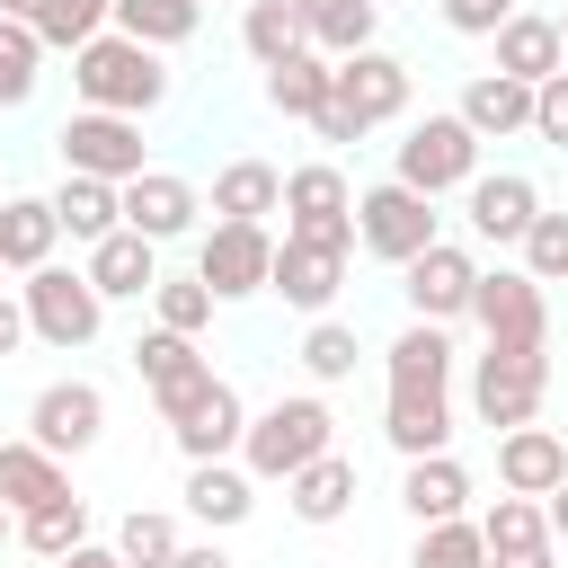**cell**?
I'll return each instance as SVG.
<instances>
[{
    "mask_svg": "<svg viewBox=\"0 0 568 568\" xmlns=\"http://www.w3.org/2000/svg\"><path fill=\"white\" fill-rule=\"evenodd\" d=\"M71 89H80V106H98V115H151L160 98H169V62L151 53V44H133V36H98V44H80L71 53Z\"/></svg>",
    "mask_w": 568,
    "mask_h": 568,
    "instance_id": "obj_1",
    "label": "cell"
},
{
    "mask_svg": "<svg viewBox=\"0 0 568 568\" xmlns=\"http://www.w3.org/2000/svg\"><path fill=\"white\" fill-rule=\"evenodd\" d=\"M320 453H337V417H328L320 390H284V399L257 408L248 435H240V470H248V479H293V470H311Z\"/></svg>",
    "mask_w": 568,
    "mask_h": 568,
    "instance_id": "obj_2",
    "label": "cell"
},
{
    "mask_svg": "<svg viewBox=\"0 0 568 568\" xmlns=\"http://www.w3.org/2000/svg\"><path fill=\"white\" fill-rule=\"evenodd\" d=\"M541 390H550V355L541 346H479L470 355V408H479V426H541Z\"/></svg>",
    "mask_w": 568,
    "mask_h": 568,
    "instance_id": "obj_3",
    "label": "cell"
},
{
    "mask_svg": "<svg viewBox=\"0 0 568 568\" xmlns=\"http://www.w3.org/2000/svg\"><path fill=\"white\" fill-rule=\"evenodd\" d=\"M390 178L435 204V195H453V186L479 178V133H470L462 115H417V124L399 133V151H390Z\"/></svg>",
    "mask_w": 568,
    "mask_h": 568,
    "instance_id": "obj_4",
    "label": "cell"
},
{
    "mask_svg": "<svg viewBox=\"0 0 568 568\" xmlns=\"http://www.w3.org/2000/svg\"><path fill=\"white\" fill-rule=\"evenodd\" d=\"M284 240H311V248H337V257H355V186H346V169H328V160H302V169H284Z\"/></svg>",
    "mask_w": 568,
    "mask_h": 568,
    "instance_id": "obj_5",
    "label": "cell"
},
{
    "mask_svg": "<svg viewBox=\"0 0 568 568\" xmlns=\"http://www.w3.org/2000/svg\"><path fill=\"white\" fill-rule=\"evenodd\" d=\"M435 240H444V213H435L417 186L382 178V186H364V195H355V248H364V257L408 266V257H417V248H435Z\"/></svg>",
    "mask_w": 568,
    "mask_h": 568,
    "instance_id": "obj_6",
    "label": "cell"
},
{
    "mask_svg": "<svg viewBox=\"0 0 568 568\" xmlns=\"http://www.w3.org/2000/svg\"><path fill=\"white\" fill-rule=\"evenodd\" d=\"M18 311H27V337H44V346H62V355L106 328V302H98V284H89L80 266H36V275L18 284Z\"/></svg>",
    "mask_w": 568,
    "mask_h": 568,
    "instance_id": "obj_7",
    "label": "cell"
},
{
    "mask_svg": "<svg viewBox=\"0 0 568 568\" xmlns=\"http://www.w3.org/2000/svg\"><path fill=\"white\" fill-rule=\"evenodd\" d=\"M53 151H62V178H106V186H124V178L151 169V160H142V124H133V115H98V106L62 115Z\"/></svg>",
    "mask_w": 568,
    "mask_h": 568,
    "instance_id": "obj_8",
    "label": "cell"
},
{
    "mask_svg": "<svg viewBox=\"0 0 568 568\" xmlns=\"http://www.w3.org/2000/svg\"><path fill=\"white\" fill-rule=\"evenodd\" d=\"M266 266H275V231H266V222H213V231L195 240V284H204L213 302L266 293Z\"/></svg>",
    "mask_w": 568,
    "mask_h": 568,
    "instance_id": "obj_9",
    "label": "cell"
},
{
    "mask_svg": "<svg viewBox=\"0 0 568 568\" xmlns=\"http://www.w3.org/2000/svg\"><path fill=\"white\" fill-rule=\"evenodd\" d=\"M133 373L151 382V399H160V426H178L204 390H213V355L195 346V337H178V328H142L133 337Z\"/></svg>",
    "mask_w": 568,
    "mask_h": 568,
    "instance_id": "obj_10",
    "label": "cell"
},
{
    "mask_svg": "<svg viewBox=\"0 0 568 568\" xmlns=\"http://www.w3.org/2000/svg\"><path fill=\"white\" fill-rule=\"evenodd\" d=\"M470 320H479V337H497V346H550V302H541V284L524 275V266H479V284H470Z\"/></svg>",
    "mask_w": 568,
    "mask_h": 568,
    "instance_id": "obj_11",
    "label": "cell"
},
{
    "mask_svg": "<svg viewBox=\"0 0 568 568\" xmlns=\"http://www.w3.org/2000/svg\"><path fill=\"white\" fill-rule=\"evenodd\" d=\"M98 435H106V390H98V382H44V390L27 399V444H36V453L71 462V453H89Z\"/></svg>",
    "mask_w": 568,
    "mask_h": 568,
    "instance_id": "obj_12",
    "label": "cell"
},
{
    "mask_svg": "<svg viewBox=\"0 0 568 568\" xmlns=\"http://www.w3.org/2000/svg\"><path fill=\"white\" fill-rule=\"evenodd\" d=\"M470 284H479V257H470L462 240H435V248H417V257L399 266V293H408V311H417L426 328L470 320Z\"/></svg>",
    "mask_w": 568,
    "mask_h": 568,
    "instance_id": "obj_13",
    "label": "cell"
},
{
    "mask_svg": "<svg viewBox=\"0 0 568 568\" xmlns=\"http://www.w3.org/2000/svg\"><path fill=\"white\" fill-rule=\"evenodd\" d=\"M337 115H346L355 133H373V124L408 115V62H399V53H382V44L346 53V62H337Z\"/></svg>",
    "mask_w": 568,
    "mask_h": 568,
    "instance_id": "obj_14",
    "label": "cell"
},
{
    "mask_svg": "<svg viewBox=\"0 0 568 568\" xmlns=\"http://www.w3.org/2000/svg\"><path fill=\"white\" fill-rule=\"evenodd\" d=\"M115 204H124V231H142L151 248L186 240V231H195V213H204V195H195L178 169H142V178H124V186H115Z\"/></svg>",
    "mask_w": 568,
    "mask_h": 568,
    "instance_id": "obj_15",
    "label": "cell"
},
{
    "mask_svg": "<svg viewBox=\"0 0 568 568\" xmlns=\"http://www.w3.org/2000/svg\"><path fill=\"white\" fill-rule=\"evenodd\" d=\"M337 284H346V257H337V248H311V240H275L266 293H284V311H302V320H328Z\"/></svg>",
    "mask_w": 568,
    "mask_h": 568,
    "instance_id": "obj_16",
    "label": "cell"
},
{
    "mask_svg": "<svg viewBox=\"0 0 568 568\" xmlns=\"http://www.w3.org/2000/svg\"><path fill=\"white\" fill-rule=\"evenodd\" d=\"M169 435H178V453H186V462H240V435H248V399H240V390L213 373V390H204V399H195V408H186Z\"/></svg>",
    "mask_w": 568,
    "mask_h": 568,
    "instance_id": "obj_17",
    "label": "cell"
},
{
    "mask_svg": "<svg viewBox=\"0 0 568 568\" xmlns=\"http://www.w3.org/2000/svg\"><path fill=\"white\" fill-rule=\"evenodd\" d=\"M568 479V435L550 426H506L497 435V488L506 497H550Z\"/></svg>",
    "mask_w": 568,
    "mask_h": 568,
    "instance_id": "obj_18",
    "label": "cell"
},
{
    "mask_svg": "<svg viewBox=\"0 0 568 568\" xmlns=\"http://www.w3.org/2000/svg\"><path fill=\"white\" fill-rule=\"evenodd\" d=\"M462 195H470V231H479V240H497V248H515V240L532 231V213H541V186H532L524 169H497V178H470Z\"/></svg>",
    "mask_w": 568,
    "mask_h": 568,
    "instance_id": "obj_19",
    "label": "cell"
},
{
    "mask_svg": "<svg viewBox=\"0 0 568 568\" xmlns=\"http://www.w3.org/2000/svg\"><path fill=\"white\" fill-rule=\"evenodd\" d=\"M382 435H390L399 462L453 453V390H390L382 399Z\"/></svg>",
    "mask_w": 568,
    "mask_h": 568,
    "instance_id": "obj_20",
    "label": "cell"
},
{
    "mask_svg": "<svg viewBox=\"0 0 568 568\" xmlns=\"http://www.w3.org/2000/svg\"><path fill=\"white\" fill-rule=\"evenodd\" d=\"M80 275L98 284V302H151V284H160V248H151L142 231H106V240L89 248Z\"/></svg>",
    "mask_w": 568,
    "mask_h": 568,
    "instance_id": "obj_21",
    "label": "cell"
},
{
    "mask_svg": "<svg viewBox=\"0 0 568 568\" xmlns=\"http://www.w3.org/2000/svg\"><path fill=\"white\" fill-rule=\"evenodd\" d=\"M186 515H195L204 532H231V524L257 515V479H248L240 462H186Z\"/></svg>",
    "mask_w": 568,
    "mask_h": 568,
    "instance_id": "obj_22",
    "label": "cell"
},
{
    "mask_svg": "<svg viewBox=\"0 0 568 568\" xmlns=\"http://www.w3.org/2000/svg\"><path fill=\"white\" fill-rule=\"evenodd\" d=\"M293 18H302V44H311L320 62H346V53L373 44L382 0H293Z\"/></svg>",
    "mask_w": 568,
    "mask_h": 568,
    "instance_id": "obj_23",
    "label": "cell"
},
{
    "mask_svg": "<svg viewBox=\"0 0 568 568\" xmlns=\"http://www.w3.org/2000/svg\"><path fill=\"white\" fill-rule=\"evenodd\" d=\"M488 44H497V71H506V80H524V89H541L550 71H568L559 27H550V18H532V9H515V18H506Z\"/></svg>",
    "mask_w": 568,
    "mask_h": 568,
    "instance_id": "obj_24",
    "label": "cell"
},
{
    "mask_svg": "<svg viewBox=\"0 0 568 568\" xmlns=\"http://www.w3.org/2000/svg\"><path fill=\"white\" fill-rule=\"evenodd\" d=\"M479 142H506V133H532V89L524 80H506V71H479L470 89H462V106H453Z\"/></svg>",
    "mask_w": 568,
    "mask_h": 568,
    "instance_id": "obj_25",
    "label": "cell"
},
{
    "mask_svg": "<svg viewBox=\"0 0 568 568\" xmlns=\"http://www.w3.org/2000/svg\"><path fill=\"white\" fill-rule=\"evenodd\" d=\"M399 506H408L417 524H453V515H470V470H462L453 453H426V462L399 470Z\"/></svg>",
    "mask_w": 568,
    "mask_h": 568,
    "instance_id": "obj_26",
    "label": "cell"
},
{
    "mask_svg": "<svg viewBox=\"0 0 568 568\" xmlns=\"http://www.w3.org/2000/svg\"><path fill=\"white\" fill-rule=\"evenodd\" d=\"M53 240H62V222H53L44 195H0V266H9V275L53 266Z\"/></svg>",
    "mask_w": 568,
    "mask_h": 568,
    "instance_id": "obj_27",
    "label": "cell"
},
{
    "mask_svg": "<svg viewBox=\"0 0 568 568\" xmlns=\"http://www.w3.org/2000/svg\"><path fill=\"white\" fill-rule=\"evenodd\" d=\"M284 204V169L275 160H222L213 169V222H266Z\"/></svg>",
    "mask_w": 568,
    "mask_h": 568,
    "instance_id": "obj_28",
    "label": "cell"
},
{
    "mask_svg": "<svg viewBox=\"0 0 568 568\" xmlns=\"http://www.w3.org/2000/svg\"><path fill=\"white\" fill-rule=\"evenodd\" d=\"M53 497H71V470H62L53 453H36L27 435L0 444V506H9V515H36V506H53Z\"/></svg>",
    "mask_w": 568,
    "mask_h": 568,
    "instance_id": "obj_29",
    "label": "cell"
},
{
    "mask_svg": "<svg viewBox=\"0 0 568 568\" xmlns=\"http://www.w3.org/2000/svg\"><path fill=\"white\" fill-rule=\"evenodd\" d=\"M328 98H337V62H320V53H293V62L266 71V106L293 115V124H320Z\"/></svg>",
    "mask_w": 568,
    "mask_h": 568,
    "instance_id": "obj_30",
    "label": "cell"
},
{
    "mask_svg": "<svg viewBox=\"0 0 568 568\" xmlns=\"http://www.w3.org/2000/svg\"><path fill=\"white\" fill-rule=\"evenodd\" d=\"M284 506H293V524H337V515L355 506V462H346V453H320L311 470L284 479Z\"/></svg>",
    "mask_w": 568,
    "mask_h": 568,
    "instance_id": "obj_31",
    "label": "cell"
},
{
    "mask_svg": "<svg viewBox=\"0 0 568 568\" xmlns=\"http://www.w3.org/2000/svg\"><path fill=\"white\" fill-rule=\"evenodd\" d=\"M44 204H53V222H62L80 248H98L106 231H124V204H115V186H106V178H62Z\"/></svg>",
    "mask_w": 568,
    "mask_h": 568,
    "instance_id": "obj_32",
    "label": "cell"
},
{
    "mask_svg": "<svg viewBox=\"0 0 568 568\" xmlns=\"http://www.w3.org/2000/svg\"><path fill=\"white\" fill-rule=\"evenodd\" d=\"M390 390H453V337L426 328V320H408L390 337Z\"/></svg>",
    "mask_w": 568,
    "mask_h": 568,
    "instance_id": "obj_33",
    "label": "cell"
},
{
    "mask_svg": "<svg viewBox=\"0 0 568 568\" xmlns=\"http://www.w3.org/2000/svg\"><path fill=\"white\" fill-rule=\"evenodd\" d=\"M106 27L133 36V44H151V53H169V44H186V36L204 27V0H115Z\"/></svg>",
    "mask_w": 568,
    "mask_h": 568,
    "instance_id": "obj_34",
    "label": "cell"
},
{
    "mask_svg": "<svg viewBox=\"0 0 568 568\" xmlns=\"http://www.w3.org/2000/svg\"><path fill=\"white\" fill-rule=\"evenodd\" d=\"M80 541H89V497H80V488H71V497H53V506H36V515H18V550H36L44 568H53V559H71Z\"/></svg>",
    "mask_w": 568,
    "mask_h": 568,
    "instance_id": "obj_35",
    "label": "cell"
},
{
    "mask_svg": "<svg viewBox=\"0 0 568 568\" xmlns=\"http://www.w3.org/2000/svg\"><path fill=\"white\" fill-rule=\"evenodd\" d=\"M240 44H248V62H257V71H275V62H293V53H311V44H302L293 0H248V9H240Z\"/></svg>",
    "mask_w": 568,
    "mask_h": 568,
    "instance_id": "obj_36",
    "label": "cell"
},
{
    "mask_svg": "<svg viewBox=\"0 0 568 568\" xmlns=\"http://www.w3.org/2000/svg\"><path fill=\"white\" fill-rule=\"evenodd\" d=\"M178 541H186V532H178V515H160V506H133V515L115 524V559H124V568H169Z\"/></svg>",
    "mask_w": 568,
    "mask_h": 568,
    "instance_id": "obj_37",
    "label": "cell"
},
{
    "mask_svg": "<svg viewBox=\"0 0 568 568\" xmlns=\"http://www.w3.org/2000/svg\"><path fill=\"white\" fill-rule=\"evenodd\" d=\"M106 18H115V0H44L36 44H44V53H80V44L106 36Z\"/></svg>",
    "mask_w": 568,
    "mask_h": 568,
    "instance_id": "obj_38",
    "label": "cell"
},
{
    "mask_svg": "<svg viewBox=\"0 0 568 568\" xmlns=\"http://www.w3.org/2000/svg\"><path fill=\"white\" fill-rule=\"evenodd\" d=\"M213 311H222V302H213V293H204L195 275H160V284H151V328L204 337V328H213Z\"/></svg>",
    "mask_w": 568,
    "mask_h": 568,
    "instance_id": "obj_39",
    "label": "cell"
},
{
    "mask_svg": "<svg viewBox=\"0 0 568 568\" xmlns=\"http://www.w3.org/2000/svg\"><path fill=\"white\" fill-rule=\"evenodd\" d=\"M408 568H488V541H479L470 515H453V524H417V559H408Z\"/></svg>",
    "mask_w": 568,
    "mask_h": 568,
    "instance_id": "obj_40",
    "label": "cell"
},
{
    "mask_svg": "<svg viewBox=\"0 0 568 568\" xmlns=\"http://www.w3.org/2000/svg\"><path fill=\"white\" fill-rule=\"evenodd\" d=\"M479 524V541L488 550H532V541H550V524H541V497H497L488 515H470Z\"/></svg>",
    "mask_w": 568,
    "mask_h": 568,
    "instance_id": "obj_41",
    "label": "cell"
},
{
    "mask_svg": "<svg viewBox=\"0 0 568 568\" xmlns=\"http://www.w3.org/2000/svg\"><path fill=\"white\" fill-rule=\"evenodd\" d=\"M44 62V44H36V27H18V18H0V106H27L36 98V71Z\"/></svg>",
    "mask_w": 568,
    "mask_h": 568,
    "instance_id": "obj_42",
    "label": "cell"
},
{
    "mask_svg": "<svg viewBox=\"0 0 568 568\" xmlns=\"http://www.w3.org/2000/svg\"><path fill=\"white\" fill-rule=\"evenodd\" d=\"M355 355H364V346H355L346 320H311V328H302V373H311V382H346Z\"/></svg>",
    "mask_w": 568,
    "mask_h": 568,
    "instance_id": "obj_43",
    "label": "cell"
},
{
    "mask_svg": "<svg viewBox=\"0 0 568 568\" xmlns=\"http://www.w3.org/2000/svg\"><path fill=\"white\" fill-rule=\"evenodd\" d=\"M532 284H568V213H532V231L515 240Z\"/></svg>",
    "mask_w": 568,
    "mask_h": 568,
    "instance_id": "obj_44",
    "label": "cell"
},
{
    "mask_svg": "<svg viewBox=\"0 0 568 568\" xmlns=\"http://www.w3.org/2000/svg\"><path fill=\"white\" fill-rule=\"evenodd\" d=\"M532 142L568 151V71H550V80L532 89Z\"/></svg>",
    "mask_w": 568,
    "mask_h": 568,
    "instance_id": "obj_45",
    "label": "cell"
},
{
    "mask_svg": "<svg viewBox=\"0 0 568 568\" xmlns=\"http://www.w3.org/2000/svg\"><path fill=\"white\" fill-rule=\"evenodd\" d=\"M435 9H444L453 36H497V27L515 18V0H435Z\"/></svg>",
    "mask_w": 568,
    "mask_h": 568,
    "instance_id": "obj_46",
    "label": "cell"
},
{
    "mask_svg": "<svg viewBox=\"0 0 568 568\" xmlns=\"http://www.w3.org/2000/svg\"><path fill=\"white\" fill-rule=\"evenodd\" d=\"M488 568H559V541H532V550H488Z\"/></svg>",
    "mask_w": 568,
    "mask_h": 568,
    "instance_id": "obj_47",
    "label": "cell"
},
{
    "mask_svg": "<svg viewBox=\"0 0 568 568\" xmlns=\"http://www.w3.org/2000/svg\"><path fill=\"white\" fill-rule=\"evenodd\" d=\"M27 346V311H18V293H0V355H18Z\"/></svg>",
    "mask_w": 568,
    "mask_h": 568,
    "instance_id": "obj_48",
    "label": "cell"
},
{
    "mask_svg": "<svg viewBox=\"0 0 568 568\" xmlns=\"http://www.w3.org/2000/svg\"><path fill=\"white\" fill-rule=\"evenodd\" d=\"M169 568H231V550H222V541H178Z\"/></svg>",
    "mask_w": 568,
    "mask_h": 568,
    "instance_id": "obj_49",
    "label": "cell"
},
{
    "mask_svg": "<svg viewBox=\"0 0 568 568\" xmlns=\"http://www.w3.org/2000/svg\"><path fill=\"white\" fill-rule=\"evenodd\" d=\"M53 568H124V559H115V541H80V550L53 559Z\"/></svg>",
    "mask_w": 568,
    "mask_h": 568,
    "instance_id": "obj_50",
    "label": "cell"
},
{
    "mask_svg": "<svg viewBox=\"0 0 568 568\" xmlns=\"http://www.w3.org/2000/svg\"><path fill=\"white\" fill-rule=\"evenodd\" d=\"M541 524H550V541H568V479L541 497Z\"/></svg>",
    "mask_w": 568,
    "mask_h": 568,
    "instance_id": "obj_51",
    "label": "cell"
},
{
    "mask_svg": "<svg viewBox=\"0 0 568 568\" xmlns=\"http://www.w3.org/2000/svg\"><path fill=\"white\" fill-rule=\"evenodd\" d=\"M0 18H18V27H36V18H44V0H0Z\"/></svg>",
    "mask_w": 568,
    "mask_h": 568,
    "instance_id": "obj_52",
    "label": "cell"
},
{
    "mask_svg": "<svg viewBox=\"0 0 568 568\" xmlns=\"http://www.w3.org/2000/svg\"><path fill=\"white\" fill-rule=\"evenodd\" d=\"M9 541H18V515H9V506H0V550H9Z\"/></svg>",
    "mask_w": 568,
    "mask_h": 568,
    "instance_id": "obj_53",
    "label": "cell"
},
{
    "mask_svg": "<svg viewBox=\"0 0 568 568\" xmlns=\"http://www.w3.org/2000/svg\"><path fill=\"white\" fill-rule=\"evenodd\" d=\"M550 27H559V53H568V9H559V18H550Z\"/></svg>",
    "mask_w": 568,
    "mask_h": 568,
    "instance_id": "obj_54",
    "label": "cell"
},
{
    "mask_svg": "<svg viewBox=\"0 0 568 568\" xmlns=\"http://www.w3.org/2000/svg\"><path fill=\"white\" fill-rule=\"evenodd\" d=\"M0 275H9V266H0Z\"/></svg>",
    "mask_w": 568,
    "mask_h": 568,
    "instance_id": "obj_55",
    "label": "cell"
}]
</instances>
